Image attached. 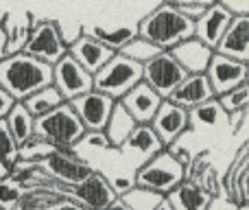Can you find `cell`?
<instances>
[{"label": "cell", "mask_w": 249, "mask_h": 210, "mask_svg": "<svg viewBox=\"0 0 249 210\" xmlns=\"http://www.w3.org/2000/svg\"><path fill=\"white\" fill-rule=\"evenodd\" d=\"M68 53L83 66V68L90 70L92 75H94L96 70H101L114 55H116V51L107 48L103 42H99V39H96L92 33H88V31H83V33L70 44Z\"/></svg>", "instance_id": "14"}, {"label": "cell", "mask_w": 249, "mask_h": 210, "mask_svg": "<svg viewBox=\"0 0 249 210\" xmlns=\"http://www.w3.org/2000/svg\"><path fill=\"white\" fill-rule=\"evenodd\" d=\"M70 103H72L74 112L79 114V118L86 125L88 132H105L107 120L112 116V110L116 105V99H112L105 92H99L92 88L90 92L72 99Z\"/></svg>", "instance_id": "11"}, {"label": "cell", "mask_w": 249, "mask_h": 210, "mask_svg": "<svg viewBox=\"0 0 249 210\" xmlns=\"http://www.w3.org/2000/svg\"><path fill=\"white\" fill-rule=\"evenodd\" d=\"M133 175H136V184L168 195L177 184L186 180V164L166 147L146 162H142Z\"/></svg>", "instance_id": "4"}, {"label": "cell", "mask_w": 249, "mask_h": 210, "mask_svg": "<svg viewBox=\"0 0 249 210\" xmlns=\"http://www.w3.org/2000/svg\"><path fill=\"white\" fill-rule=\"evenodd\" d=\"M0 210H7V208H2V206H0Z\"/></svg>", "instance_id": "41"}, {"label": "cell", "mask_w": 249, "mask_h": 210, "mask_svg": "<svg viewBox=\"0 0 249 210\" xmlns=\"http://www.w3.org/2000/svg\"><path fill=\"white\" fill-rule=\"evenodd\" d=\"M155 210H175V208H173V204H171V202H168V199H166V197H164V199H162V202H160V206H158V208H155Z\"/></svg>", "instance_id": "38"}, {"label": "cell", "mask_w": 249, "mask_h": 210, "mask_svg": "<svg viewBox=\"0 0 249 210\" xmlns=\"http://www.w3.org/2000/svg\"><path fill=\"white\" fill-rule=\"evenodd\" d=\"M208 79L212 83V90H214L216 96L230 92L232 88L241 86V83L247 81V64L245 61L232 59L228 55H221V53L214 51L210 64H208L206 70Z\"/></svg>", "instance_id": "13"}, {"label": "cell", "mask_w": 249, "mask_h": 210, "mask_svg": "<svg viewBox=\"0 0 249 210\" xmlns=\"http://www.w3.org/2000/svg\"><path fill=\"white\" fill-rule=\"evenodd\" d=\"M171 55L184 66L186 73L195 75V73H206L208 70V64H210L212 55H214V48H210L197 35H193V38L179 42L177 46H173Z\"/></svg>", "instance_id": "20"}, {"label": "cell", "mask_w": 249, "mask_h": 210, "mask_svg": "<svg viewBox=\"0 0 249 210\" xmlns=\"http://www.w3.org/2000/svg\"><path fill=\"white\" fill-rule=\"evenodd\" d=\"M219 99L221 107H223L228 114H234V112H245L249 107V83H241V86L232 88L230 92L216 96Z\"/></svg>", "instance_id": "30"}, {"label": "cell", "mask_w": 249, "mask_h": 210, "mask_svg": "<svg viewBox=\"0 0 249 210\" xmlns=\"http://www.w3.org/2000/svg\"><path fill=\"white\" fill-rule=\"evenodd\" d=\"M186 75L188 73L171 55V51H162L160 55H155L153 59L142 66V81L149 83L162 99H168L173 95V90L184 81Z\"/></svg>", "instance_id": "8"}, {"label": "cell", "mask_w": 249, "mask_h": 210, "mask_svg": "<svg viewBox=\"0 0 249 210\" xmlns=\"http://www.w3.org/2000/svg\"><path fill=\"white\" fill-rule=\"evenodd\" d=\"M221 55H228L238 61H249V16H234L228 31L214 48Z\"/></svg>", "instance_id": "18"}, {"label": "cell", "mask_w": 249, "mask_h": 210, "mask_svg": "<svg viewBox=\"0 0 249 210\" xmlns=\"http://www.w3.org/2000/svg\"><path fill=\"white\" fill-rule=\"evenodd\" d=\"M162 149H166V145L162 142V138L155 134V129L151 127V123H138L136 129L129 134V138L118 147V151L129 153L133 158H138V167L142 162H146L149 158H153L155 153H160ZM136 167V169H138Z\"/></svg>", "instance_id": "16"}, {"label": "cell", "mask_w": 249, "mask_h": 210, "mask_svg": "<svg viewBox=\"0 0 249 210\" xmlns=\"http://www.w3.org/2000/svg\"><path fill=\"white\" fill-rule=\"evenodd\" d=\"M166 199L175 210H206L212 199V193L195 182L184 180L166 195Z\"/></svg>", "instance_id": "21"}, {"label": "cell", "mask_w": 249, "mask_h": 210, "mask_svg": "<svg viewBox=\"0 0 249 210\" xmlns=\"http://www.w3.org/2000/svg\"><path fill=\"white\" fill-rule=\"evenodd\" d=\"M24 191H26L24 186L18 184L11 175L2 177L0 180V206L7 210H18V204H20Z\"/></svg>", "instance_id": "31"}, {"label": "cell", "mask_w": 249, "mask_h": 210, "mask_svg": "<svg viewBox=\"0 0 249 210\" xmlns=\"http://www.w3.org/2000/svg\"><path fill=\"white\" fill-rule=\"evenodd\" d=\"M138 35L158 44L162 51H171L179 42L195 35V20L179 11L171 2H160L158 9L138 22Z\"/></svg>", "instance_id": "2"}, {"label": "cell", "mask_w": 249, "mask_h": 210, "mask_svg": "<svg viewBox=\"0 0 249 210\" xmlns=\"http://www.w3.org/2000/svg\"><path fill=\"white\" fill-rule=\"evenodd\" d=\"M109 184L112 189L116 191V195L121 197L123 193H127L129 189L136 186V175H116V177H109Z\"/></svg>", "instance_id": "32"}, {"label": "cell", "mask_w": 249, "mask_h": 210, "mask_svg": "<svg viewBox=\"0 0 249 210\" xmlns=\"http://www.w3.org/2000/svg\"><path fill=\"white\" fill-rule=\"evenodd\" d=\"M118 53H123V55L131 57V59H136L138 64L144 66L146 61H151L155 55H160V53H162V48H160L158 44L149 42L146 38H142V35H136V38H133L129 44H124Z\"/></svg>", "instance_id": "29"}, {"label": "cell", "mask_w": 249, "mask_h": 210, "mask_svg": "<svg viewBox=\"0 0 249 210\" xmlns=\"http://www.w3.org/2000/svg\"><path fill=\"white\" fill-rule=\"evenodd\" d=\"M241 210H249V204H245V206H241Z\"/></svg>", "instance_id": "40"}, {"label": "cell", "mask_w": 249, "mask_h": 210, "mask_svg": "<svg viewBox=\"0 0 249 210\" xmlns=\"http://www.w3.org/2000/svg\"><path fill=\"white\" fill-rule=\"evenodd\" d=\"M55 189L66 197L77 199L79 204H83L88 210H105L114 199L118 197L116 191L109 184V177H105L103 173L94 171L92 175H88L83 182L74 186H64L55 182Z\"/></svg>", "instance_id": "9"}, {"label": "cell", "mask_w": 249, "mask_h": 210, "mask_svg": "<svg viewBox=\"0 0 249 210\" xmlns=\"http://www.w3.org/2000/svg\"><path fill=\"white\" fill-rule=\"evenodd\" d=\"M234 16H249V0H219Z\"/></svg>", "instance_id": "34"}, {"label": "cell", "mask_w": 249, "mask_h": 210, "mask_svg": "<svg viewBox=\"0 0 249 210\" xmlns=\"http://www.w3.org/2000/svg\"><path fill=\"white\" fill-rule=\"evenodd\" d=\"M53 86L59 90L64 101H72L94 88V75L83 68L70 53H66L53 66Z\"/></svg>", "instance_id": "10"}, {"label": "cell", "mask_w": 249, "mask_h": 210, "mask_svg": "<svg viewBox=\"0 0 249 210\" xmlns=\"http://www.w3.org/2000/svg\"><path fill=\"white\" fill-rule=\"evenodd\" d=\"M142 81V64L116 53L101 70L94 73V90L105 92L112 99H123L136 83Z\"/></svg>", "instance_id": "5"}, {"label": "cell", "mask_w": 249, "mask_h": 210, "mask_svg": "<svg viewBox=\"0 0 249 210\" xmlns=\"http://www.w3.org/2000/svg\"><path fill=\"white\" fill-rule=\"evenodd\" d=\"M118 101L131 112V116L138 120V123H151L164 99L146 81H140Z\"/></svg>", "instance_id": "17"}, {"label": "cell", "mask_w": 249, "mask_h": 210, "mask_svg": "<svg viewBox=\"0 0 249 210\" xmlns=\"http://www.w3.org/2000/svg\"><path fill=\"white\" fill-rule=\"evenodd\" d=\"M88 33H92L99 42H103L107 48L118 53L124 44H129L138 35V24L136 26H121V29H114V31H105V29H101V26H94V29H90Z\"/></svg>", "instance_id": "28"}, {"label": "cell", "mask_w": 249, "mask_h": 210, "mask_svg": "<svg viewBox=\"0 0 249 210\" xmlns=\"http://www.w3.org/2000/svg\"><path fill=\"white\" fill-rule=\"evenodd\" d=\"M105 210H131V208H129V206H127V204L123 202L121 197H116V199H114V202L109 204V206L105 208Z\"/></svg>", "instance_id": "37"}, {"label": "cell", "mask_w": 249, "mask_h": 210, "mask_svg": "<svg viewBox=\"0 0 249 210\" xmlns=\"http://www.w3.org/2000/svg\"><path fill=\"white\" fill-rule=\"evenodd\" d=\"M234 13L230 9H225L223 4L216 0L203 11L201 18L195 20V35L201 39L203 44H208L210 48H216V44L221 42L223 33L228 31L230 22H232Z\"/></svg>", "instance_id": "15"}, {"label": "cell", "mask_w": 249, "mask_h": 210, "mask_svg": "<svg viewBox=\"0 0 249 210\" xmlns=\"http://www.w3.org/2000/svg\"><path fill=\"white\" fill-rule=\"evenodd\" d=\"M151 127L155 129L160 138H162L164 145H173L177 142V138L181 134H186L190 129V112L188 107L173 103L171 99H164L162 105L158 107L153 120H151Z\"/></svg>", "instance_id": "12"}, {"label": "cell", "mask_w": 249, "mask_h": 210, "mask_svg": "<svg viewBox=\"0 0 249 210\" xmlns=\"http://www.w3.org/2000/svg\"><path fill=\"white\" fill-rule=\"evenodd\" d=\"M206 210H241V204H236L230 197H223V195H212Z\"/></svg>", "instance_id": "33"}, {"label": "cell", "mask_w": 249, "mask_h": 210, "mask_svg": "<svg viewBox=\"0 0 249 210\" xmlns=\"http://www.w3.org/2000/svg\"><path fill=\"white\" fill-rule=\"evenodd\" d=\"M42 167V171L51 177L53 182L64 186H74L79 182H83L88 175L94 173V169L90 167V162H86L83 158H79L74 153V149H61L53 151L46 158L35 160Z\"/></svg>", "instance_id": "6"}, {"label": "cell", "mask_w": 249, "mask_h": 210, "mask_svg": "<svg viewBox=\"0 0 249 210\" xmlns=\"http://www.w3.org/2000/svg\"><path fill=\"white\" fill-rule=\"evenodd\" d=\"M164 197H166V195L158 193V191H151L140 184H136L133 189H129L127 193L121 195V199L131 210H155Z\"/></svg>", "instance_id": "27"}, {"label": "cell", "mask_w": 249, "mask_h": 210, "mask_svg": "<svg viewBox=\"0 0 249 210\" xmlns=\"http://www.w3.org/2000/svg\"><path fill=\"white\" fill-rule=\"evenodd\" d=\"M247 83H249V61H247Z\"/></svg>", "instance_id": "39"}, {"label": "cell", "mask_w": 249, "mask_h": 210, "mask_svg": "<svg viewBox=\"0 0 249 210\" xmlns=\"http://www.w3.org/2000/svg\"><path fill=\"white\" fill-rule=\"evenodd\" d=\"M53 83V66L20 51L0 59V86L16 101H24L33 92Z\"/></svg>", "instance_id": "1"}, {"label": "cell", "mask_w": 249, "mask_h": 210, "mask_svg": "<svg viewBox=\"0 0 249 210\" xmlns=\"http://www.w3.org/2000/svg\"><path fill=\"white\" fill-rule=\"evenodd\" d=\"M48 210H88L83 204H79L77 199H72V197H64V199H59L57 204H53Z\"/></svg>", "instance_id": "36"}, {"label": "cell", "mask_w": 249, "mask_h": 210, "mask_svg": "<svg viewBox=\"0 0 249 210\" xmlns=\"http://www.w3.org/2000/svg\"><path fill=\"white\" fill-rule=\"evenodd\" d=\"M24 53L55 66L61 57L68 53V44L64 42L59 31V22L55 20H37V24L31 29L29 39H26Z\"/></svg>", "instance_id": "7"}, {"label": "cell", "mask_w": 249, "mask_h": 210, "mask_svg": "<svg viewBox=\"0 0 249 210\" xmlns=\"http://www.w3.org/2000/svg\"><path fill=\"white\" fill-rule=\"evenodd\" d=\"M16 103H18V101L13 99V96L9 95L2 86H0V118H7V114L13 110V105H16Z\"/></svg>", "instance_id": "35"}, {"label": "cell", "mask_w": 249, "mask_h": 210, "mask_svg": "<svg viewBox=\"0 0 249 210\" xmlns=\"http://www.w3.org/2000/svg\"><path fill=\"white\" fill-rule=\"evenodd\" d=\"M173 103L184 105V107H197L210 99H216L214 90H212V83L208 79L206 73H195V75H186V79L179 86L173 90V95L168 96Z\"/></svg>", "instance_id": "19"}, {"label": "cell", "mask_w": 249, "mask_h": 210, "mask_svg": "<svg viewBox=\"0 0 249 210\" xmlns=\"http://www.w3.org/2000/svg\"><path fill=\"white\" fill-rule=\"evenodd\" d=\"M190 127H216V125L225 123L230 114L221 107L219 99H210L206 103L190 107Z\"/></svg>", "instance_id": "24"}, {"label": "cell", "mask_w": 249, "mask_h": 210, "mask_svg": "<svg viewBox=\"0 0 249 210\" xmlns=\"http://www.w3.org/2000/svg\"><path fill=\"white\" fill-rule=\"evenodd\" d=\"M4 120H7V127H9V132H11L13 140L18 142V147L26 145V142L35 136V116L26 110V105L22 103V101H18V103L13 105V110L9 112Z\"/></svg>", "instance_id": "23"}, {"label": "cell", "mask_w": 249, "mask_h": 210, "mask_svg": "<svg viewBox=\"0 0 249 210\" xmlns=\"http://www.w3.org/2000/svg\"><path fill=\"white\" fill-rule=\"evenodd\" d=\"M136 125H138V120L131 116V112H129L121 101H116V105H114V110H112V116H109V120H107V127H105V134H107L114 149H118V147L127 140L129 134L136 129Z\"/></svg>", "instance_id": "22"}, {"label": "cell", "mask_w": 249, "mask_h": 210, "mask_svg": "<svg viewBox=\"0 0 249 210\" xmlns=\"http://www.w3.org/2000/svg\"><path fill=\"white\" fill-rule=\"evenodd\" d=\"M22 103L26 105V110H29L35 118H37V116L46 114V112L55 110L57 105L64 103V96H61L59 90H57V88L51 83V86H46V88H42V90L33 92L31 96H26Z\"/></svg>", "instance_id": "26"}, {"label": "cell", "mask_w": 249, "mask_h": 210, "mask_svg": "<svg viewBox=\"0 0 249 210\" xmlns=\"http://www.w3.org/2000/svg\"><path fill=\"white\" fill-rule=\"evenodd\" d=\"M18 160H20V147L13 140L11 132L7 127V120L0 118V180L13 171Z\"/></svg>", "instance_id": "25"}, {"label": "cell", "mask_w": 249, "mask_h": 210, "mask_svg": "<svg viewBox=\"0 0 249 210\" xmlns=\"http://www.w3.org/2000/svg\"><path fill=\"white\" fill-rule=\"evenodd\" d=\"M86 132V125L81 123L70 101H64L55 110L35 118V134L66 149H77Z\"/></svg>", "instance_id": "3"}]
</instances>
